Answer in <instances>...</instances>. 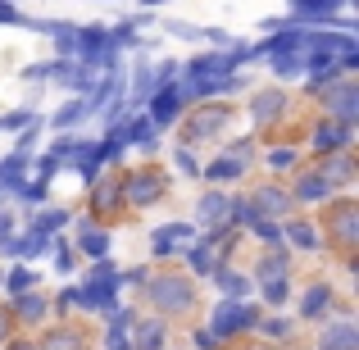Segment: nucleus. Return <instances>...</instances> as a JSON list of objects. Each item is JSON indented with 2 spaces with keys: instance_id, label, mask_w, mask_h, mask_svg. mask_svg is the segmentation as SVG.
<instances>
[{
  "instance_id": "e433bc0d",
  "label": "nucleus",
  "mask_w": 359,
  "mask_h": 350,
  "mask_svg": "<svg viewBox=\"0 0 359 350\" xmlns=\"http://www.w3.org/2000/svg\"><path fill=\"white\" fill-rule=\"evenodd\" d=\"M50 73H55V64H36V69H23V78L32 82V78H50Z\"/></svg>"
},
{
  "instance_id": "39448f33",
  "label": "nucleus",
  "mask_w": 359,
  "mask_h": 350,
  "mask_svg": "<svg viewBox=\"0 0 359 350\" xmlns=\"http://www.w3.org/2000/svg\"><path fill=\"white\" fill-rule=\"evenodd\" d=\"M327 228H332L337 245H355V236H359V210H355L351 201L332 205V214H327Z\"/></svg>"
},
{
  "instance_id": "20e7f679",
  "label": "nucleus",
  "mask_w": 359,
  "mask_h": 350,
  "mask_svg": "<svg viewBox=\"0 0 359 350\" xmlns=\"http://www.w3.org/2000/svg\"><path fill=\"white\" fill-rule=\"evenodd\" d=\"M150 300H155L164 314H177V309L191 305V287H187L177 273H168V278H155V282H150Z\"/></svg>"
},
{
  "instance_id": "0eeeda50",
  "label": "nucleus",
  "mask_w": 359,
  "mask_h": 350,
  "mask_svg": "<svg viewBox=\"0 0 359 350\" xmlns=\"http://www.w3.org/2000/svg\"><path fill=\"white\" fill-rule=\"evenodd\" d=\"M323 105L332 109V114L341 119V123H355V119H359V91L351 87V82H341V87H327Z\"/></svg>"
},
{
  "instance_id": "5701e85b",
  "label": "nucleus",
  "mask_w": 359,
  "mask_h": 350,
  "mask_svg": "<svg viewBox=\"0 0 359 350\" xmlns=\"http://www.w3.org/2000/svg\"><path fill=\"white\" fill-rule=\"evenodd\" d=\"M82 250H87V255H96V260H100V255L109 250V236L100 232L96 223H82Z\"/></svg>"
},
{
  "instance_id": "58836bf2",
  "label": "nucleus",
  "mask_w": 359,
  "mask_h": 350,
  "mask_svg": "<svg viewBox=\"0 0 359 350\" xmlns=\"http://www.w3.org/2000/svg\"><path fill=\"white\" fill-rule=\"evenodd\" d=\"M27 119H32V114H5V119H0V132H5V128H23Z\"/></svg>"
},
{
  "instance_id": "7ed1b4c3",
  "label": "nucleus",
  "mask_w": 359,
  "mask_h": 350,
  "mask_svg": "<svg viewBox=\"0 0 359 350\" xmlns=\"http://www.w3.org/2000/svg\"><path fill=\"white\" fill-rule=\"evenodd\" d=\"M164 191H168V177L155 173V168H141V173H132L128 182H123V196H128V205H155Z\"/></svg>"
},
{
  "instance_id": "4c0bfd02",
  "label": "nucleus",
  "mask_w": 359,
  "mask_h": 350,
  "mask_svg": "<svg viewBox=\"0 0 359 350\" xmlns=\"http://www.w3.org/2000/svg\"><path fill=\"white\" fill-rule=\"evenodd\" d=\"M273 168H287V164H296V155H291V150H273Z\"/></svg>"
},
{
  "instance_id": "ea45409f",
  "label": "nucleus",
  "mask_w": 359,
  "mask_h": 350,
  "mask_svg": "<svg viewBox=\"0 0 359 350\" xmlns=\"http://www.w3.org/2000/svg\"><path fill=\"white\" fill-rule=\"evenodd\" d=\"M177 168H182V173H201V168H196V159L187 155V150H177Z\"/></svg>"
},
{
  "instance_id": "c9c22d12",
  "label": "nucleus",
  "mask_w": 359,
  "mask_h": 350,
  "mask_svg": "<svg viewBox=\"0 0 359 350\" xmlns=\"http://www.w3.org/2000/svg\"><path fill=\"white\" fill-rule=\"evenodd\" d=\"M109 350H128V342H123V323H109Z\"/></svg>"
},
{
  "instance_id": "4468645a",
  "label": "nucleus",
  "mask_w": 359,
  "mask_h": 350,
  "mask_svg": "<svg viewBox=\"0 0 359 350\" xmlns=\"http://www.w3.org/2000/svg\"><path fill=\"white\" fill-rule=\"evenodd\" d=\"M228 219H232V201H228V196H219V191H210L201 201V223H210V228H214V223H228Z\"/></svg>"
},
{
  "instance_id": "7c9ffc66",
  "label": "nucleus",
  "mask_w": 359,
  "mask_h": 350,
  "mask_svg": "<svg viewBox=\"0 0 359 350\" xmlns=\"http://www.w3.org/2000/svg\"><path fill=\"white\" fill-rule=\"evenodd\" d=\"M327 300H332V291H327V287H314V291L305 296V314L318 318V309H327Z\"/></svg>"
},
{
  "instance_id": "cd10ccee",
  "label": "nucleus",
  "mask_w": 359,
  "mask_h": 350,
  "mask_svg": "<svg viewBox=\"0 0 359 350\" xmlns=\"http://www.w3.org/2000/svg\"><path fill=\"white\" fill-rule=\"evenodd\" d=\"M41 350H82V337L78 332H50Z\"/></svg>"
},
{
  "instance_id": "79ce46f5",
  "label": "nucleus",
  "mask_w": 359,
  "mask_h": 350,
  "mask_svg": "<svg viewBox=\"0 0 359 350\" xmlns=\"http://www.w3.org/2000/svg\"><path fill=\"white\" fill-rule=\"evenodd\" d=\"M5 332H9V314L0 309V342H5Z\"/></svg>"
},
{
  "instance_id": "c756f323",
  "label": "nucleus",
  "mask_w": 359,
  "mask_h": 350,
  "mask_svg": "<svg viewBox=\"0 0 359 350\" xmlns=\"http://www.w3.org/2000/svg\"><path fill=\"white\" fill-rule=\"evenodd\" d=\"M191 264H196L201 273H210V269H214V236H210V241H201V245L191 250Z\"/></svg>"
},
{
  "instance_id": "412c9836",
  "label": "nucleus",
  "mask_w": 359,
  "mask_h": 350,
  "mask_svg": "<svg viewBox=\"0 0 359 350\" xmlns=\"http://www.w3.org/2000/svg\"><path fill=\"white\" fill-rule=\"evenodd\" d=\"M132 346H137V350H159V346H164V323H155V318H150V323H141Z\"/></svg>"
},
{
  "instance_id": "473e14b6",
  "label": "nucleus",
  "mask_w": 359,
  "mask_h": 350,
  "mask_svg": "<svg viewBox=\"0 0 359 350\" xmlns=\"http://www.w3.org/2000/svg\"><path fill=\"white\" fill-rule=\"evenodd\" d=\"M60 223H69V214H64V210H46L41 219H36V228H41V232H50V228H60Z\"/></svg>"
},
{
  "instance_id": "423d86ee",
  "label": "nucleus",
  "mask_w": 359,
  "mask_h": 350,
  "mask_svg": "<svg viewBox=\"0 0 359 350\" xmlns=\"http://www.w3.org/2000/svg\"><path fill=\"white\" fill-rule=\"evenodd\" d=\"M250 164V141H237L232 146V155H223V159H214L205 173L214 177V182H232V177H241V168Z\"/></svg>"
},
{
  "instance_id": "f3484780",
  "label": "nucleus",
  "mask_w": 359,
  "mask_h": 350,
  "mask_svg": "<svg viewBox=\"0 0 359 350\" xmlns=\"http://www.w3.org/2000/svg\"><path fill=\"white\" fill-rule=\"evenodd\" d=\"M323 177H327V182H351V177H355V159L351 155H332V159H327V164H323Z\"/></svg>"
},
{
  "instance_id": "37998d69",
  "label": "nucleus",
  "mask_w": 359,
  "mask_h": 350,
  "mask_svg": "<svg viewBox=\"0 0 359 350\" xmlns=\"http://www.w3.org/2000/svg\"><path fill=\"white\" fill-rule=\"evenodd\" d=\"M0 236H9V214L0 210Z\"/></svg>"
},
{
  "instance_id": "72a5a7b5",
  "label": "nucleus",
  "mask_w": 359,
  "mask_h": 350,
  "mask_svg": "<svg viewBox=\"0 0 359 350\" xmlns=\"http://www.w3.org/2000/svg\"><path fill=\"white\" fill-rule=\"evenodd\" d=\"M32 278H36V273L14 269V273H9V291H14V296H18V291H27V287H32Z\"/></svg>"
},
{
  "instance_id": "6ab92c4d",
  "label": "nucleus",
  "mask_w": 359,
  "mask_h": 350,
  "mask_svg": "<svg viewBox=\"0 0 359 350\" xmlns=\"http://www.w3.org/2000/svg\"><path fill=\"white\" fill-rule=\"evenodd\" d=\"M327 191H332V182H327L323 173H309V177H300V187H296V196H300V201H323Z\"/></svg>"
},
{
  "instance_id": "f257e3e1",
  "label": "nucleus",
  "mask_w": 359,
  "mask_h": 350,
  "mask_svg": "<svg viewBox=\"0 0 359 350\" xmlns=\"http://www.w3.org/2000/svg\"><path fill=\"white\" fill-rule=\"evenodd\" d=\"M118 273L114 269H109V264H100V269L96 273H91V278L87 282H82V305H87V309H96V314H105V309H114V291H118Z\"/></svg>"
},
{
  "instance_id": "a19ab883",
  "label": "nucleus",
  "mask_w": 359,
  "mask_h": 350,
  "mask_svg": "<svg viewBox=\"0 0 359 350\" xmlns=\"http://www.w3.org/2000/svg\"><path fill=\"white\" fill-rule=\"evenodd\" d=\"M55 264H60V269L69 273V269H73V250H55Z\"/></svg>"
},
{
  "instance_id": "c85d7f7f",
  "label": "nucleus",
  "mask_w": 359,
  "mask_h": 350,
  "mask_svg": "<svg viewBox=\"0 0 359 350\" xmlns=\"http://www.w3.org/2000/svg\"><path fill=\"white\" fill-rule=\"evenodd\" d=\"M287 236L300 245V250H314V245H318V236H314V228H309V223H291Z\"/></svg>"
},
{
  "instance_id": "2eb2a0df",
  "label": "nucleus",
  "mask_w": 359,
  "mask_h": 350,
  "mask_svg": "<svg viewBox=\"0 0 359 350\" xmlns=\"http://www.w3.org/2000/svg\"><path fill=\"white\" fill-rule=\"evenodd\" d=\"M323 350H359V332L351 323H337L323 332Z\"/></svg>"
},
{
  "instance_id": "b1692460",
  "label": "nucleus",
  "mask_w": 359,
  "mask_h": 350,
  "mask_svg": "<svg viewBox=\"0 0 359 350\" xmlns=\"http://www.w3.org/2000/svg\"><path fill=\"white\" fill-rule=\"evenodd\" d=\"M214 282H219L228 296H245V291H250V278H241V273H232V269H219V273H214Z\"/></svg>"
},
{
  "instance_id": "ddd939ff",
  "label": "nucleus",
  "mask_w": 359,
  "mask_h": 350,
  "mask_svg": "<svg viewBox=\"0 0 359 350\" xmlns=\"http://www.w3.org/2000/svg\"><path fill=\"white\" fill-rule=\"evenodd\" d=\"M250 210L259 214V219H264V214H282V210H287V191H278V187H259V191L250 196Z\"/></svg>"
},
{
  "instance_id": "f03ea898",
  "label": "nucleus",
  "mask_w": 359,
  "mask_h": 350,
  "mask_svg": "<svg viewBox=\"0 0 359 350\" xmlns=\"http://www.w3.org/2000/svg\"><path fill=\"white\" fill-rule=\"evenodd\" d=\"M255 323H259V314H255L250 305H241L237 296H232V300H223V305L214 309V318H210L214 337H232V332H241V328H255Z\"/></svg>"
},
{
  "instance_id": "dca6fc26",
  "label": "nucleus",
  "mask_w": 359,
  "mask_h": 350,
  "mask_svg": "<svg viewBox=\"0 0 359 350\" xmlns=\"http://www.w3.org/2000/svg\"><path fill=\"white\" fill-rule=\"evenodd\" d=\"M155 91H159V78H155V69L141 60L137 64V78H132V96H137V100H150Z\"/></svg>"
},
{
  "instance_id": "aec40b11",
  "label": "nucleus",
  "mask_w": 359,
  "mask_h": 350,
  "mask_svg": "<svg viewBox=\"0 0 359 350\" xmlns=\"http://www.w3.org/2000/svg\"><path fill=\"white\" fill-rule=\"evenodd\" d=\"M291 5H296V23H305L309 14L323 18V14H332L337 5H346V0H291Z\"/></svg>"
},
{
  "instance_id": "bb28decb",
  "label": "nucleus",
  "mask_w": 359,
  "mask_h": 350,
  "mask_svg": "<svg viewBox=\"0 0 359 350\" xmlns=\"http://www.w3.org/2000/svg\"><path fill=\"white\" fill-rule=\"evenodd\" d=\"M82 114H87V100H69V105L55 114V128H73V123H78Z\"/></svg>"
},
{
  "instance_id": "f8f14e48",
  "label": "nucleus",
  "mask_w": 359,
  "mask_h": 350,
  "mask_svg": "<svg viewBox=\"0 0 359 350\" xmlns=\"http://www.w3.org/2000/svg\"><path fill=\"white\" fill-rule=\"evenodd\" d=\"M187 236H191V228H187V223H168V228H159V232H155V255H173V250H182Z\"/></svg>"
},
{
  "instance_id": "a211bd4d",
  "label": "nucleus",
  "mask_w": 359,
  "mask_h": 350,
  "mask_svg": "<svg viewBox=\"0 0 359 350\" xmlns=\"http://www.w3.org/2000/svg\"><path fill=\"white\" fill-rule=\"evenodd\" d=\"M118 137H123V141H141V146H150V141H155V123H150V114H141V119H132L128 128H118Z\"/></svg>"
},
{
  "instance_id": "9d476101",
  "label": "nucleus",
  "mask_w": 359,
  "mask_h": 350,
  "mask_svg": "<svg viewBox=\"0 0 359 350\" xmlns=\"http://www.w3.org/2000/svg\"><path fill=\"white\" fill-rule=\"evenodd\" d=\"M282 109H287V96H282V91H259V96H255V105H250V119L255 123H273Z\"/></svg>"
},
{
  "instance_id": "f704fd0d",
  "label": "nucleus",
  "mask_w": 359,
  "mask_h": 350,
  "mask_svg": "<svg viewBox=\"0 0 359 350\" xmlns=\"http://www.w3.org/2000/svg\"><path fill=\"white\" fill-rule=\"evenodd\" d=\"M250 228H255V232H259V236H264V241H278V236H282L278 228H273V223H264V219H255V223H250Z\"/></svg>"
},
{
  "instance_id": "6e6552de",
  "label": "nucleus",
  "mask_w": 359,
  "mask_h": 350,
  "mask_svg": "<svg viewBox=\"0 0 359 350\" xmlns=\"http://www.w3.org/2000/svg\"><path fill=\"white\" fill-rule=\"evenodd\" d=\"M177 109H182V96L164 82V87L150 96V123H155V128H168V123L177 119Z\"/></svg>"
},
{
  "instance_id": "4be33fe9",
  "label": "nucleus",
  "mask_w": 359,
  "mask_h": 350,
  "mask_svg": "<svg viewBox=\"0 0 359 350\" xmlns=\"http://www.w3.org/2000/svg\"><path fill=\"white\" fill-rule=\"evenodd\" d=\"M273 278H287V255L282 250H269L259 260V282H273Z\"/></svg>"
},
{
  "instance_id": "2f4dec72",
  "label": "nucleus",
  "mask_w": 359,
  "mask_h": 350,
  "mask_svg": "<svg viewBox=\"0 0 359 350\" xmlns=\"http://www.w3.org/2000/svg\"><path fill=\"white\" fill-rule=\"evenodd\" d=\"M264 300H269V305H287V282H282V278L264 282Z\"/></svg>"
},
{
  "instance_id": "a878e982",
  "label": "nucleus",
  "mask_w": 359,
  "mask_h": 350,
  "mask_svg": "<svg viewBox=\"0 0 359 350\" xmlns=\"http://www.w3.org/2000/svg\"><path fill=\"white\" fill-rule=\"evenodd\" d=\"M41 314H46V300H41V296H27V291H18V318L36 323Z\"/></svg>"
},
{
  "instance_id": "a18cd8bd",
  "label": "nucleus",
  "mask_w": 359,
  "mask_h": 350,
  "mask_svg": "<svg viewBox=\"0 0 359 350\" xmlns=\"http://www.w3.org/2000/svg\"><path fill=\"white\" fill-rule=\"evenodd\" d=\"M255 350H273V346H255Z\"/></svg>"
},
{
  "instance_id": "393cba45",
  "label": "nucleus",
  "mask_w": 359,
  "mask_h": 350,
  "mask_svg": "<svg viewBox=\"0 0 359 350\" xmlns=\"http://www.w3.org/2000/svg\"><path fill=\"white\" fill-rule=\"evenodd\" d=\"M123 201V177H109L105 187H96V210H114Z\"/></svg>"
},
{
  "instance_id": "c03bdc74",
  "label": "nucleus",
  "mask_w": 359,
  "mask_h": 350,
  "mask_svg": "<svg viewBox=\"0 0 359 350\" xmlns=\"http://www.w3.org/2000/svg\"><path fill=\"white\" fill-rule=\"evenodd\" d=\"M14 350H32V346H27V342H18V346H14Z\"/></svg>"
},
{
  "instance_id": "1a4fd4ad",
  "label": "nucleus",
  "mask_w": 359,
  "mask_h": 350,
  "mask_svg": "<svg viewBox=\"0 0 359 350\" xmlns=\"http://www.w3.org/2000/svg\"><path fill=\"white\" fill-rule=\"evenodd\" d=\"M228 109H201V114H191V123H187V137H191V141H201V137H214V132H223V128H228Z\"/></svg>"
},
{
  "instance_id": "9b49d317",
  "label": "nucleus",
  "mask_w": 359,
  "mask_h": 350,
  "mask_svg": "<svg viewBox=\"0 0 359 350\" xmlns=\"http://www.w3.org/2000/svg\"><path fill=\"white\" fill-rule=\"evenodd\" d=\"M314 146L318 150H341V146H351V123H323L318 128V137H314Z\"/></svg>"
}]
</instances>
